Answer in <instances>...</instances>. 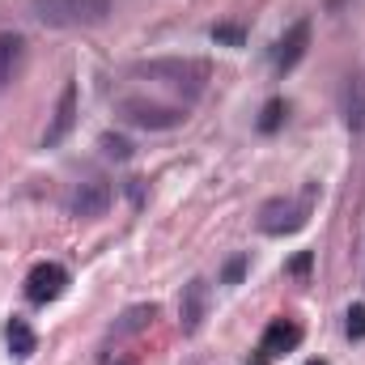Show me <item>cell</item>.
Here are the masks:
<instances>
[{
    "instance_id": "2",
    "label": "cell",
    "mask_w": 365,
    "mask_h": 365,
    "mask_svg": "<svg viewBox=\"0 0 365 365\" xmlns=\"http://www.w3.org/2000/svg\"><path fill=\"white\" fill-rule=\"evenodd\" d=\"M132 73L136 77H149V81H158V86H170V90L187 93V98H200L204 86H208V64L204 60H140V64H132Z\"/></svg>"
},
{
    "instance_id": "16",
    "label": "cell",
    "mask_w": 365,
    "mask_h": 365,
    "mask_svg": "<svg viewBox=\"0 0 365 365\" xmlns=\"http://www.w3.org/2000/svg\"><path fill=\"white\" fill-rule=\"evenodd\" d=\"M102 153H106V158H115V162H128V158H132V145H128L123 136L106 132V136H102Z\"/></svg>"
},
{
    "instance_id": "20",
    "label": "cell",
    "mask_w": 365,
    "mask_h": 365,
    "mask_svg": "<svg viewBox=\"0 0 365 365\" xmlns=\"http://www.w3.org/2000/svg\"><path fill=\"white\" fill-rule=\"evenodd\" d=\"M306 365H327V361H306Z\"/></svg>"
},
{
    "instance_id": "4",
    "label": "cell",
    "mask_w": 365,
    "mask_h": 365,
    "mask_svg": "<svg viewBox=\"0 0 365 365\" xmlns=\"http://www.w3.org/2000/svg\"><path fill=\"white\" fill-rule=\"evenodd\" d=\"M119 115H123V123L145 128V132H170V128H182V119H187L182 106H162V102H149V98H123Z\"/></svg>"
},
{
    "instance_id": "18",
    "label": "cell",
    "mask_w": 365,
    "mask_h": 365,
    "mask_svg": "<svg viewBox=\"0 0 365 365\" xmlns=\"http://www.w3.org/2000/svg\"><path fill=\"white\" fill-rule=\"evenodd\" d=\"M247 264H251L247 255H234V259L221 268V280H225V284H242V276H247Z\"/></svg>"
},
{
    "instance_id": "12",
    "label": "cell",
    "mask_w": 365,
    "mask_h": 365,
    "mask_svg": "<svg viewBox=\"0 0 365 365\" xmlns=\"http://www.w3.org/2000/svg\"><path fill=\"white\" fill-rule=\"evenodd\" d=\"M4 344H9V353H13L17 361H26L38 340H34V331H30L26 319H9V323H4Z\"/></svg>"
},
{
    "instance_id": "11",
    "label": "cell",
    "mask_w": 365,
    "mask_h": 365,
    "mask_svg": "<svg viewBox=\"0 0 365 365\" xmlns=\"http://www.w3.org/2000/svg\"><path fill=\"white\" fill-rule=\"evenodd\" d=\"M26 64V38L21 34H0V86H9Z\"/></svg>"
},
{
    "instance_id": "1",
    "label": "cell",
    "mask_w": 365,
    "mask_h": 365,
    "mask_svg": "<svg viewBox=\"0 0 365 365\" xmlns=\"http://www.w3.org/2000/svg\"><path fill=\"white\" fill-rule=\"evenodd\" d=\"M30 13L51 30H86L110 17V0H30Z\"/></svg>"
},
{
    "instance_id": "10",
    "label": "cell",
    "mask_w": 365,
    "mask_h": 365,
    "mask_svg": "<svg viewBox=\"0 0 365 365\" xmlns=\"http://www.w3.org/2000/svg\"><path fill=\"white\" fill-rule=\"evenodd\" d=\"M204 314H208V284H204V280L182 284V297H179L182 331H187V336H195V331H200V323H204Z\"/></svg>"
},
{
    "instance_id": "9",
    "label": "cell",
    "mask_w": 365,
    "mask_h": 365,
    "mask_svg": "<svg viewBox=\"0 0 365 365\" xmlns=\"http://www.w3.org/2000/svg\"><path fill=\"white\" fill-rule=\"evenodd\" d=\"M73 123H77V81H68V86L60 90L56 115H51V123H47V136H43V149H56L60 140H68Z\"/></svg>"
},
{
    "instance_id": "13",
    "label": "cell",
    "mask_w": 365,
    "mask_h": 365,
    "mask_svg": "<svg viewBox=\"0 0 365 365\" xmlns=\"http://www.w3.org/2000/svg\"><path fill=\"white\" fill-rule=\"evenodd\" d=\"M153 314H158V306H132V310L123 314V323L115 327V336H123V331H140V327H145Z\"/></svg>"
},
{
    "instance_id": "15",
    "label": "cell",
    "mask_w": 365,
    "mask_h": 365,
    "mask_svg": "<svg viewBox=\"0 0 365 365\" xmlns=\"http://www.w3.org/2000/svg\"><path fill=\"white\" fill-rule=\"evenodd\" d=\"M208 34H212V43H221V47H242V43H247V30H242V26H230V21L212 26Z\"/></svg>"
},
{
    "instance_id": "14",
    "label": "cell",
    "mask_w": 365,
    "mask_h": 365,
    "mask_svg": "<svg viewBox=\"0 0 365 365\" xmlns=\"http://www.w3.org/2000/svg\"><path fill=\"white\" fill-rule=\"evenodd\" d=\"M284 115H289V106H284L280 98H272V102L264 106V115H259V132H264V136H272L276 128L284 123Z\"/></svg>"
},
{
    "instance_id": "7",
    "label": "cell",
    "mask_w": 365,
    "mask_h": 365,
    "mask_svg": "<svg viewBox=\"0 0 365 365\" xmlns=\"http://www.w3.org/2000/svg\"><path fill=\"white\" fill-rule=\"evenodd\" d=\"M306 47H310V21L302 17V21H293L280 38H276L272 47V64L276 73H293L297 64H302V56H306Z\"/></svg>"
},
{
    "instance_id": "19",
    "label": "cell",
    "mask_w": 365,
    "mask_h": 365,
    "mask_svg": "<svg viewBox=\"0 0 365 365\" xmlns=\"http://www.w3.org/2000/svg\"><path fill=\"white\" fill-rule=\"evenodd\" d=\"M310 264H314V255H310V251H302V255H293L289 272H293V276H306V272H310Z\"/></svg>"
},
{
    "instance_id": "17",
    "label": "cell",
    "mask_w": 365,
    "mask_h": 365,
    "mask_svg": "<svg viewBox=\"0 0 365 365\" xmlns=\"http://www.w3.org/2000/svg\"><path fill=\"white\" fill-rule=\"evenodd\" d=\"M344 331H349V340H365V306H349Z\"/></svg>"
},
{
    "instance_id": "3",
    "label": "cell",
    "mask_w": 365,
    "mask_h": 365,
    "mask_svg": "<svg viewBox=\"0 0 365 365\" xmlns=\"http://www.w3.org/2000/svg\"><path fill=\"white\" fill-rule=\"evenodd\" d=\"M314 182L306 187V200H284V195H276L268 200L264 208H259V230L264 234H272V238H284V234H297L302 225H306V217H310V200H314Z\"/></svg>"
},
{
    "instance_id": "5",
    "label": "cell",
    "mask_w": 365,
    "mask_h": 365,
    "mask_svg": "<svg viewBox=\"0 0 365 365\" xmlns=\"http://www.w3.org/2000/svg\"><path fill=\"white\" fill-rule=\"evenodd\" d=\"M110 200H115V191H110V182L106 179H86V182L73 187V195H68V212L81 217V221H93V217H102V212L110 208Z\"/></svg>"
},
{
    "instance_id": "6",
    "label": "cell",
    "mask_w": 365,
    "mask_h": 365,
    "mask_svg": "<svg viewBox=\"0 0 365 365\" xmlns=\"http://www.w3.org/2000/svg\"><path fill=\"white\" fill-rule=\"evenodd\" d=\"M64 289H68V268H60V264H34L30 276H26V297L34 306H47V302L64 297Z\"/></svg>"
},
{
    "instance_id": "8",
    "label": "cell",
    "mask_w": 365,
    "mask_h": 365,
    "mask_svg": "<svg viewBox=\"0 0 365 365\" xmlns=\"http://www.w3.org/2000/svg\"><path fill=\"white\" fill-rule=\"evenodd\" d=\"M297 344H302V327H297L293 319H272L268 331H264V340H259V357L251 365H268L272 357H280V353H293Z\"/></svg>"
}]
</instances>
